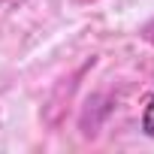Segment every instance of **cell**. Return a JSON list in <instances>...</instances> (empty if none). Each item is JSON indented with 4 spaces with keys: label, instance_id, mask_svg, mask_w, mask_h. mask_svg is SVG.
<instances>
[{
    "label": "cell",
    "instance_id": "cell-1",
    "mask_svg": "<svg viewBox=\"0 0 154 154\" xmlns=\"http://www.w3.org/2000/svg\"><path fill=\"white\" fill-rule=\"evenodd\" d=\"M142 130L154 139V94H151V100H148V106H145V112H142Z\"/></svg>",
    "mask_w": 154,
    "mask_h": 154
},
{
    "label": "cell",
    "instance_id": "cell-2",
    "mask_svg": "<svg viewBox=\"0 0 154 154\" xmlns=\"http://www.w3.org/2000/svg\"><path fill=\"white\" fill-rule=\"evenodd\" d=\"M145 36H148V39H151V42H154V21H151V24H148V27H145Z\"/></svg>",
    "mask_w": 154,
    "mask_h": 154
}]
</instances>
